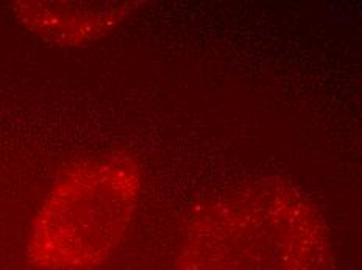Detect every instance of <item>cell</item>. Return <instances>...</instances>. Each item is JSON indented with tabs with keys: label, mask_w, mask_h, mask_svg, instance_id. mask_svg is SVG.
I'll list each match as a JSON object with an SVG mask.
<instances>
[{
	"label": "cell",
	"mask_w": 362,
	"mask_h": 270,
	"mask_svg": "<svg viewBox=\"0 0 362 270\" xmlns=\"http://www.w3.org/2000/svg\"><path fill=\"white\" fill-rule=\"evenodd\" d=\"M327 235L309 201L276 182L222 194L187 227L177 270H322Z\"/></svg>",
	"instance_id": "1"
},
{
	"label": "cell",
	"mask_w": 362,
	"mask_h": 270,
	"mask_svg": "<svg viewBox=\"0 0 362 270\" xmlns=\"http://www.w3.org/2000/svg\"><path fill=\"white\" fill-rule=\"evenodd\" d=\"M141 191L130 158L88 163L59 182L41 208L27 244L37 270H90L110 258L132 223Z\"/></svg>",
	"instance_id": "2"
}]
</instances>
